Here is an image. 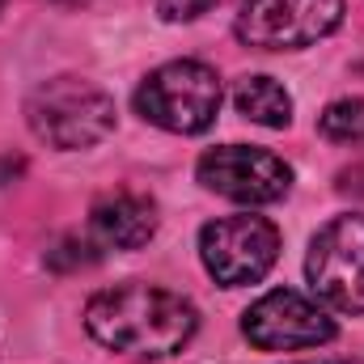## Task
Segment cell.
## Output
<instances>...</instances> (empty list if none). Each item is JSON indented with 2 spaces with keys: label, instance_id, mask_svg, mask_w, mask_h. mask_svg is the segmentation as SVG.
Segmentation results:
<instances>
[{
  "label": "cell",
  "instance_id": "obj_2",
  "mask_svg": "<svg viewBox=\"0 0 364 364\" xmlns=\"http://www.w3.org/2000/svg\"><path fill=\"white\" fill-rule=\"evenodd\" d=\"M26 119L30 132L60 153L93 149L114 132V97L81 77H55L30 93Z\"/></svg>",
  "mask_w": 364,
  "mask_h": 364
},
{
  "label": "cell",
  "instance_id": "obj_9",
  "mask_svg": "<svg viewBox=\"0 0 364 364\" xmlns=\"http://www.w3.org/2000/svg\"><path fill=\"white\" fill-rule=\"evenodd\" d=\"M90 225L97 233V246L110 250H140L157 233V203L136 191H110L93 203Z\"/></svg>",
  "mask_w": 364,
  "mask_h": 364
},
{
  "label": "cell",
  "instance_id": "obj_12",
  "mask_svg": "<svg viewBox=\"0 0 364 364\" xmlns=\"http://www.w3.org/2000/svg\"><path fill=\"white\" fill-rule=\"evenodd\" d=\"M97 259H102V250H97L93 242H81L77 233H73V237H64L55 250H47V267H51V272H77V267L97 263Z\"/></svg>",
  "mask_w": 364,
  "mask_h": 364
},
{
  "label": "cell",
  "instance_id": "obj_1",
  "mask_svg": "<svg viewBox=\"0 0 364 364\" xmlns=\"http://www.w3.org/2000/svg\"><path fill=\"white\" fill-rule=\"evenodd\" d=\"M85 331L119 356L166 360L195 339L199 314L186 296L170 288L119 284V288H102L85 305Z\"/></svg>",
  "mask_w": 364,
  "mask_h": 364
},
{
  "label": "cell",
  "instance_id": "obj_15",
  "mask_svg": "<svg viewBox=\"0 0 364 364\" xmlns=\"http://www.w3.org/2000/svg\"><path fill=\"white\" fill-rule=\"evenodd\" d=\"M318 364H356V360H318Z\"/></svg>",
  "mask_w": 364,
  "mask_h": 364
},
{
  "label": "cell",
  "instance_id": "obj_6",
  "mask_svg": "<svg viewBox=\"0 0 364 364\" xmlns=\"http://www.w3.org/2000/svg\"><path fill=\"white\" fill-rule=\"evenodd\" d=\"M343 0H246L233 34L259 51H296L335 34Z\"/></svg>",
  "mask_w": 364,
  "mask_h": 364
},
{
  "label": "cell",
  "instance_id": "obj_8",
  "mask_svg": "<svg viewBox=\"0 0 364 364\" xmlns=\"http://www.w3.org/2000/svg\"><path fill=\"white\" fill-rule=\"evenodd\" d=\"M242 335L263 348V352H292V348H318L335 339V322L305 301L292 288H275L267 296H259L246 314H242Z\"/></svg>",
  "mask_w": 364,
  "mask_h": 364
},
{
  "label": "cell",
  "instance_id": "obj_5",
  "mask_svg": "<svg viewBox=\"0 0 364 364\" xmlns=\"http://www.w3.org/2000/svg\"><path fill=\"white\" fill-rule=\"evenodd\" d=\"M309 288L339 314H364V216H335L309 242L305 259Z\"/></svg>",
  "mask_w": 364,
  "mask_h": 364
},
{
  "label": "cell",
  "instance_id": "obj_16",
  "mask_svg": "<svg viewBox=\"0 0 364 364\" xmlns=\"http://www.w3.org/2000/svg\"><path fill=\"white\" fill-rule=\"evenodd\" d=\"M0 9H4V0H0Z\"/></svg>",
  "mask_w": 364,
  "mask_h": 364
},
{
  "label": "cell",
  "instance_id": "obj_13",
  "mask_svg": "<svg viewBox=\"0 0 364 364\" xmlns=\"http://www.w3.org/2000/svg\"><path fill=\"white\" fill-rule=\"evenodd\" d=\"M212 4H220V0H157V13H161L166 21H195V17H203Z\"/></svg>",
  "mask_w": 364,
  "mask_h": 364
},
{
  "label": "cell",
  "instance_id": "obj_11",
  "mask_svg": "<svg viewBox=\"0 0 364 364\" xmlns=\"http://www.w3.org/2000/svg\"><path fill=\"white\" fill-rule=\"evenodd\" d=\"M318 132L335 144H364V97L331 102L318 119Z\"/></svg>",
  "mask_w": 364,
  "mask_h": 364
},
{
  "label": "cell",
  "instance_id": "obj_7",
  "mask_svg": "<svg viewBox=\"0 0 364 364\" xmlns=\"http://www.w3.org/2000/svg\"><path fill=\"white\" fill-rule=\"evenodd\" d=\"M199 182L233 203H275L288 195L292 170L288 161H279L267 149L255 144H225V149H208L195 166Z\"/></svg>",
  "mask_w": 364,
  "mask_h": 364
},
{
  "label": "cell",
  "instance_id": "obj_14",
  "mask_svg": "<svg viewBox=\"0 0 364 364\" xmlns=\"http://www.w3.org/2000/svg\"><path fill=\"white\" fill-rule=\"evenodd\" d=\"M60 4H68V9H77V4H85V0H60Z\"/></svg>",
  "mask_w": 364,
  "mask_h": 364
},
{
  "label": "cell",
  "instance_id": "obj_3",
  "mask_svg": "<svg viewBox=\"0 0 364 364\" xmlns=\"http://www.w3.org/2000/svg\"><path fill=\"white\" fill-rule=\"evenodd\" d=\"M220 110V77L199 60H170L153 68L136 90V114L161 132L199 136L216 123Z\"/></svg>",
  "mask_w": 364,
  "mask_h": 364
},
{
  "label": "cell",
  "instance_id": "obj_4",
  "mask_svg": "<svg viewBox=\"0 0 364 364\" xmlns=\"http://www.w3.org/2000/svg\"><path fill=\"white\" fill-rule=\"evenodd\" d=\"M199 259L225 288L259 284L279 259V229L267 216H225L199 229Z\"/></svg>",
  "mask_w": 364,
  "mask_h": 364
},
{
  "label": "cell",
  "instance_id": "obj_10",
  "mask_svg": "<svg viewBox=\"0 0 364 364\" xmlns=\"http://www.w3.org/2000/svg\"><path fill=\"white\" fill-rule=\"evenodd\" d=\"M233 106L242 119L263 123V127H288L292 119V97L275 77H242L233 90Z\"/></svg>",
  "mask_w": 364,
  "mask_h": 364
}]
</instances>
